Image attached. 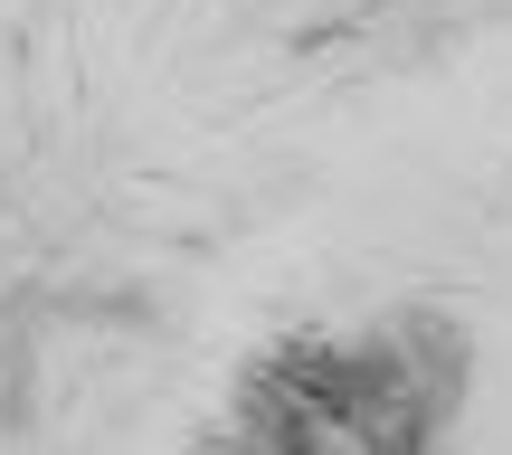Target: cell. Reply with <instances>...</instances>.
Instances as JSON below:
<instances>
[{"label":"cell","mask_w":512,"mask_h":455,"mask_svg":"<svg viewBox=\"0 0 512 455\" xmlns=\"http://www.w3.org/2000/svg\"><path fill=\"white\" fill-rule=\"evenodd\" d=\"M389 332H399L408 380H418L427 418H437V437H446V418H456L465 389H475V332H465L446 304H399V313H389Z\"/></svg>","instance_id":"1"}]
</instances>
